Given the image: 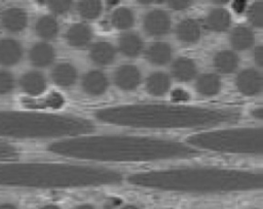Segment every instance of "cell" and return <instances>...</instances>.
<instances>
[{
    "label": "cell",
    "mask_w": 263,
    "mask_h": 209,
    "mask_svg": "<svg viewBox=\"0 0 263 209\" xmlns=\"http://www.w3.org/2000/svg\"><path fill=\"white\" fill-rule=\"evenodd\" d=\"M221 80L215 74H203L196 81V90L205 96L216 95L221 90Z\"/></svg>",
    "instance_id": "obj_22"
},
{
    "label": "cell",
    "mask_w": 263,
    "mask_h": 209,
    "mask_svg": "<svg viewBox=\"0 0 263 209\" xmlns=\"http://www.w3.org/2000/svg\"><path fill=\"white\" fill-rule=\"evenodd\" d=\"M172 98L175 101H183V100H187L189 98V94L184 91L183 89H175L172 92Z\"/></svg>",
    "instance_id": "obj_35"
},
{
    "label": "cell",
    "mask_w": 263,
    "mask_h": 209,
    "mask_svg": "<svg viewBox=\"0 0 263 209\" xmlns=\"http://www.w3.org/2000/svg\"><path fill=\"white\" fill-rule=\"evenodd\" d=\"M23 55L22 45L13 39L0 40V64L12 66L17 64Z\"/></svg>",
    "instance_id": "obj_12"
},
{
    "label": "cell",
    "mask_w": 263,
    "mask_h": 209,
    "mask_svg": "<svg viewBox=\"0 0 263 209\" xmlns=\"http://www.w3.org/2000/svg\"><path fill=\"white\" fill-rule=\"evenodd\" d=\"M0 209H17L15 205L11 203H2L0 204Z\"/></svg>",
    "instance_id": "obj_38"
},
{
    "label": "cell",
    "mask_w": 263,
    "mask_h": 209,
    "mask_svg": "<svg viewBox=\"0 0 263 209\" xmlns=\"http://www.w3.org/2000/svg\"><path fill=\"white\" fill-rule=\"evenodd\" d=\"M14 88V78L7 71H0V94L9 93Z\"/></svg>",
    "instance_id": "obj_31"
},
{
    "label": "cell",
    "mask_w": 263,
    "mask_h": 209,
    "mask_svg": "<svg viewBox=\"0 0 263 209\" xmlns=\"http://www.w3.org/2000/svg\"><path fill=\"white\" fill-rule=\"evenodd\" d=\"M233 8L235 9L236 12H242L245 10V8H246V2L241 1V0L235 1L233 3Z\"/></svg>",
    "instance_id": "obj_37"
},
{
    "label": "cell",
    "mask_w": 263,
    "mask_h": 209,
    "mask_svg": "<svg viewBox=\"0 0 263 209\" xmlns=\"http://www.w3.org/2000/svg\"><path fill=\"white\" fill-rule=\"evenodd\" d=\"M111 22H112V25L117 29H120V30L128 29L134 25V22H135L134 13L130 9L125 7L117 8L111 16Z\"/></svg>",
    "instance_id": "obj_28"
},
{
    "label": "cell",
    "mask_w": 263,
    "mask_h": 209,
    "mask_svg": "<svg viewBox=\"0 0 263 209\" xmlns=\"http://www.w3.org/2000/svg\"><path fill=\"white\" fill-rule=\"evenodd\" d=\"M20 155L18 150L7 142L0 141V161L14 159Z\"/></svg>",
    "instance_id": "obj_32"
},
{
    "label": "cell",
    "mask_w": 263,
    "mask_h": 209,
    "mask_svg": "<svg viewBox=\"0 0 263 209\" xmlns=\"http://www.w3.org/2000/svg\"><path fill=\"white\" fill-rule=\"evenodd\" d=\"M168 5L171 8L176 9V10H181V9H185L187 7H189L191 5L190 1H185V0H173L168 2Z\"/></svg>",
    "instance_id": "obj_34"
},
{
    "label": "cell",
    "mask_w": 263,
    "mask_h": 209,
    "mask_svg": "<svg viewBox=\"0 0 263 209\" xmlns=\"http://www.w3.org/2000/svg\"><path fill=\"white\" fill-rule=\"evenodd\" d=\"M262 173L218 167H182L133 174L136 185L181 192H227L260 187Z\"/></svg>",
    "instance_id": "obj_3"
},
{
    "label": "cell",
    "mask_w": 263,
    "mask_h": 209,
    "mask_svg": "<svg viewBox=\"0 0 263 209\" xmlns=\"http://www.w3.org/2000/svg\"><path fill=\"white\" fill-rule=\"evenodd\" d=\"M93 124L80 117L36 112L0 111V136L51 138L75 136L93 131Z\"/></svg>",
    "instance_id": "obj_5"
},
{
    "label": "cell",
    "mask_w": 263,
    "mask_h": 209,
    "mask_svg": "<svg viewBox=\"0 0 263 209\" xmlns=\"http://www.w3.org/2000/svg\"><path fill=\"white\" fill-rule=\"evenodd\" d=\"M122 209H140V208H138L137 206H134V205H127V206L123 207Z\"/></svg>",
    "instance_id": "obj_42"
},
{
    "label": "cell",
    "mask_w": 263,
    "mask_h": 209,
    "mask_svg": "<svg viewBox=\"0 0 263 209\" xmlns=\"http://www.w3.org/2000/svg\"><path fill=\"white\" fill-rule=\"evenodd\" d=\"M66 39L73 47L85 46L91 39V29L85 24H75L68 30Z\"/></svg>",
    "instance_id": "obj_18"
},
{
    "label": "cell",
    "mask_w": 263,
    "mask_h": 209,
    "mask_svg": "<svg viewBox=\"0 0 263 209\" xmlns=\"http://www.w3.org/2000/svg\"><path fill=\"white\" fill-rule=\"evenodd\" d=\"M143 48L142 39L135 33H125L119 39V49L126 56H137Z\"/></svg>",
    "instance_id": "obj_23"
},
{
    "label": "cell",
    "mask_w": 263,
    "mask_h": 209,
    "mask_svg": "<svg viewBox=\"0 0 263 209\" xmlns=\"http://www.w3.org/2000/svg\"><path fill=\"white\" fill-rule=\"evenodd\" d=\"M114 80L120 89L134 90L140 84L141 73L134 65H123L117 69Z\"/></svg>",
    "instance_id": "obj_9"
},
{
    "label": "cell",
    "mask_w": 263,
    "mask_h": 209,
    "mask_svg": "<svg viewBox=\"0 0 263 209\" xmlns=\"http://www.w3.org/2000/svg\"><path fill=\"white\" fill-rule=\"evenodd\" d=\"M78 11L84 18H97L101 14L102 4L100 1H81L78 3Z\"/></svg>",
    "instance_id": "obj_29"
},
{
    "label": "cell",
    "mask_w": 263,
    "mask_h": 209,
    "mask_svg": "<svg viewBox=\"0 0 263 209\" xmlns=\"http://www.w3.org/2000/svg\"><path fill=\"white\" fill-rule=\"evenodd\" d=\"M23 90L30 95H39L46 88V81L39 72H29L21 78Z\"/></svg>",
    "instance_id": "obj_17"
},
{
    "label": "cell",
    "mask_w": 263,
    "mask_h": 209,
    "mask_svg": "<svg viewBox=\"0 0 263 209\" xmlns=\"http://www.w3.org/2000/svg\"><path fill=\"white\" fill-rule=\"evenodd\" d=\"M196 65L195 62L188 57H179L177 58L172 66L173 76L182 82H187L193 79L196 75Z\"/></svg>",
    "instance_id": "obj_15"
},
{
    "label": "cell",
    "mask_w": 263,
    "mask_h": 209,
    "mask_svg": "<svg viewBox=\"0 0 263 209\" xmlns=\"http://www.w3.org/2000/svg\"><path fill=\"white\" fill-rule=\"evenodd\" d=\"M172 48L165 42H155L149 46L146 51V58L153 65L162 66L170 61Z\"/></svg>",
    "instance_id": "obj_20"
},
{
    "label": "cell",
    "mask_w": 263,
    "mask_h": 209,
    "mask_svg": "<svg viewBox=\"0 0 263 209\" xmlns=\"http://www.w3.org/2000/svg\"><path fill=\"white\" fill-rule=\"evenodd\" d=\"M253 56H254V60L257 62V65L262 67L263 66V49H262L261 45H259L255 48Z\"/></svg>",
    "instance_id": "obj_36"
},
{
    "label": "cell",
    "mask_w": 263,
    "mask_h": 209,
    "mask_svg": "<svg viewBox=\"0 0 263 209\" xmlns=\"http://www.w3.org/2000/svg\"><path fill=\"white\" fill-rule=\"evenodd\" d=\"M230 42L235 49H248L254 43L253 32L247 27H237L231 32Z\"/></svg>",
    "instance_id": "obj_26"
},
{
    "label": "cell",
    "mask_w": 263,
    "mask_h": 209,
    "mask_svg": "<svg viewBox=\"0 0 263 209\" xmlns=\"http://www.w3.org/2000/svg\"><path fill=\"white\" fill-rule=\"evenodd\" d=\"M36 33L38 36L44 39H52L59 32V25L57 20L50 15L41 16L35 26Z\"/></svg>",
    "instance_id": "obj_27"
},
{
    "label": "cell",
    "mask_w": 263,
    "mask_h": 209,
    "mask_svg": "<svg viewBox=\"0 0 263 209\" xmlns=\"http://www.w3.org/2000/svg\"><path fill=\"white\" fill-rule=\"evenodd\" d=\"M145 31L152 36H161L168 32L171 28V18L167 12L156 9L150 11L144 19Z\"/></svg>",
    "instance_id": "obj_8"
},
{
    "label": "cell",
    "mask_w": 263,
    "mask_h": 209,
    "mask_svg": "<svg viewBox=\"0 0 263 209\" xmlns=\"http://www.w3.org/2000/svg\"><path fill=\"white\" fill-rule=\"evenodd\" d=\"M122 175L103 167L62 163H1L0 185L24 187H72L113 184Z\"/></svg>",
    "instance_id": "obj_4"
},
{
    "label": "cell",
    "mask_w": 263,
    "mask_h": 209,
    "mask_svg": "<svg viewBox=\"0 0 263 209\" xmlns=\"http://www.w3.org/2000/svg\"><path fill=\"white\" fill-rule=\"evenodd\" d=\"M115 48L109 42H98L93 44L89 51L91 60L99 66H107L115 58Z\"/></svg>",
    "instance_id": "obj_14"
},
{
    "label": "cell",
    "mask_w": 263,
    "mask_h": 209,
    "mask_svg": "<svg viewBox=\"0 0 263 209\" xmlns=\"http://www.w3.org/2000/svg\"><path fill=\"white\" fill-rule=\"evenodd\" d=\"M96 118L104 123L137 128H200L238 121L236 110L167 103H138L101 109Z\"/></svg>",
    "instance_id": "obj_2"
},
{
    "label": "cell",
    "mask_w": 263,
    "mask_h": 209,
    "mask_svg": "<svg viewBox=\"0 0 263 209\" xmlns=\"http://www.w3.org/2000/svg\"><path fill=\"white\" fill-rule=\"evenodd\" d=\"M48 7L50 10L57 14H64L66 13L70 7H71V2L66 1V0H54V1H49L48 2Z\"/></svg>",
    "instance_id": "obj_33"
},
{
    "label": "cell",
    "mask_w": 263,
    "mask_h": 209,
    "mask_svg": "<svg viewBox=\"0 0 263 209\" xmlns=\"http://www.w3.org/2000/svg\"><path fill=\"white\" fill-rule=\"evenodd\" d=\"M262 128H237L193 134L187 142L194 149L220 153L261 155L263 151Z\"/></svg>",
    "instance_id": "obj_6"
},
{
    "label": "cell",
    "mask_w": 263,
    "mask_h": 209,
    "mask_svg": "<svg viewBox=\"0 0 263 209\" xmlns=\"http://www.w3.org/2000/svg\"><path fill=\"white\" fill-rule=\"evenodd\" d=\"M108 78L101 71H90L82 79L83 90L90 95H101L108 88Z\"/></svg>",
    "instance_id": "obj_10"
},
{
    "label": "cell",
    "mask_w": 263,
    "mask_h": 209,
    "mask_svg": "<svg viewBox=\"0 0 263 209\" xmlns=\"http://www.w3.org/2000/svg\"><path fill=\"white\" fill-rule=\"evenodd\" d=\"M75 209H95L91 205H88V204H84V205H80L78 207H76Z\"/></svg>",
    "instance_id": "obj_40"
},
{
    "label": "cell",
    "mask_w": 263,
    "mask_h": 209,
    "mask_svg": "<svg viewBox=\"0 0 263 209\" xmlns=\"http://www.w3.org/2000/svg\"><path fill=\"white\" fill-rule=\"evenodd\" d=\"M230 13L224 8H216L212 10L205 19L208 29L215 32H223L227 30L230 26Z\"/></svg>",
    "instance_id": "obj_21"
},
{
    "label": "cell",
    "mask_w": 263,
    "mask_h": 209,
    "mask_svg": "<svg viewBox=\"0 0 263 209\" xmlns=\"http://www.w3.org/2000/svg\"><path fill=\"white\" fill-rule=\"evenodd\" d=\"M262 114H263V112H262V109H261V108L256 109V110L254 111V116H256L258 119H262Z\"/></svg>",
    "instance_id": "obj_39"
},
{
    "label": "cell",
    "mask_w": 263,
    "mask_h": 209,
    "mask_svg": "<svg viewBox=\"0 0 263 209\" xmlns=\"http://www.w3.org/2000/svg\"><path fill=\"white\" fill-rule=\"evenodd\" d=\"M170 78L166 74L157 72L150 75L146 82L147 91L152 95H162L170 88Z\"/></svg>",
    "instance_id": "obj_25"
},
{
    "label": "cell",
    "mask_w": 263,
    "mask_h": 209,
    "mask_svg": "<svg viewBox=\"0 0 263 209\" xmlns=\"http://www.w3.org/2000/svg\"><path fill=\"white\" fill-rule=\"evenodd\" d=\"M51 78L59 86L70 87L77 79V71L71 64L62 62L54 67L51 73Z\"/></svg>",
    "instance_id": "obj_16"
},
{
    "label": "cell",
    "mask_w": 263,
    "mask_h": 209,
    "mask_svg": "<svg viewBox=\"0 0 263 209\" xmlns=\"http://www.w3.org/2000/svg\"><path fill=\"white\" fill-rule=\"evenodd\" d=\"M47 150L64 157L106 162H152L199 155L180 141L129 135L74 137L52 142Z\"/></svg>",
    "instance_id": "obj_1"
},
{
    "label": "cell",
    "mask_w": 263,
    "mask_h": 209,
    "mask_svg": "<svg viewBox=\"0 0 263 209\" xmlns=\"http://www.w3.org/2000/svg\"><path fill=\"white\" fill-rule=\"evenodd\" d=\"M235 84L238 91L243 95H257L262 90V77L258 71L247 69L237 75Z\"/></svg>",
    "instance_id": "obj_7"
},
{
    "label": "cell",
    "mask_w": 263,
    "mask_h": 209,
    "mask_svg": "<svg viewBox=\"0 0 263 209\" xmlns=\"http://www.w3.org/2000/svg\"><path fill=\"white\" fill-rule=\"evenodd\" d=\"M177 37L185 43H194L200 37L199 24L193 18H187L179 23L176 29Z\"/></svg>",
    "instance_id": "obj_19"
},
{
    "label": "cell",
    "mask_w": 263,
    "mask_h": 209,
    "mask_svg": "<svg viewBox=\"0 0 263 209\" xmlns=\"http://www.w3.org/2000/svg\"><path fill=\"white\" fill-rule=\"evenodd\" d=\"M28 23V15L25 10L21 8H9L2 13L1 24L4 29L9 32L23 31Z\"/></svg>",
    "instance_id": "obj_11"
},
{
    "label": "cell",
    "mask_w": 263,
    "mask_h": 209,
    "mask_svg": "<svg viewBox=\"0 0 263 209\" xmlns=\"http://www.w3.org/2000/svg\"><path fill=\"white\" fill-rule=\"evenodd\" d=\"M31 62L36 67H46L54 59V50L51 45L41 42L35 44L29 53Z\"/></svg>",
    "instance_id": "obj_13"
},
{
    "label": "cell",
    "mask_w": 263,
    "mask_h": 209,
    "mask_svg": "<svg viewBox=\"0 0 263 209\" xmlns=\"http://www.w3.org/2000/svg\"><path fill=\"white\" fill-rule=\"evenodd\" d=\"M249 20L258 28H261L263 25V5L261 2L254 3L248 12Z\"/></svg>",
    "instance_id": "obj_30"
},
{
    "label": "cell",
    "mask_w": 263,
    "mask_h": 209,
    "mask_svg": "<svg viewBox=\"0 0 263 209\" xmlns=\"http://www.w3.org/2000/svg\"><path fill=\"white\" fill-rule=\"evenodd\" d=\"M214 66L217 71L222 74H229L235 71L238 66L237 55L229 50H223L216 54L214 58Z\"/></svg>",
    "instance_id": "obj_24"
},
{
    "label": "cell",
    "mask_w": 263,
    "mask_h": 209,
    "mask_svg": "<svg viewBox=\"0 0 263 209\" xmlns=\"http://www.w3.org/2000/svg\"><path fill=\"white\" fill-rule=\"evenodd\" d=\"M41 209H61V208L58 207V206H55V205H46V206L42 207Z\"/></svg>",
    "instance_id": "obj_41"
}]
</instances>
